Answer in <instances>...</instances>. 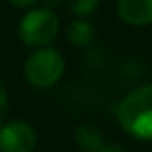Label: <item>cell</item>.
Wrapping results in <instances>:
<instances>
[{"label":"cell","mask_w":152,"mask_h":152,"mask_svg":"<svg viewBox=\"0 0 152 152\" xmlns=\"http://www.w3.org/2000/svg\"><path fill=\"white\" fill-rule=\"evenodd\" d=\"M120 125L138 140H152V84L138 88L116 104Z\"/></svg>","instance_id":"obj_1"},{"label":"cell","mask_w":152,"mask_h":152,"mask_svg":"<svg viewBox=\"0 0 152 152\" xmlns=\"http://www.w3.org/2000/svg\"><path fill=\"white\" fill-rule=\"evenodd\" d=\"M23 72L32 86L48 88L61 79L64 72V61L56 48H41L27 57Z\"/></svg>","instance_id":"obj_2"},{"label":"cell","mask_w":152,"mask_h":152,"mask_svg":"<svg viewBox=\"0 0 152 152\" xmlns=\"http://www.w3.org/2000/svg\"><path fill=\"white\" fill-rule=\"evenodd\" d=\"M20 38L29 47H43L50 43L59 31V18L47 7L32 9L20 22Z\"/></svg>","instance_id":"obj_3"},{"label":"cell","mask_w":152,"mask_h":152,"mask_svg":"<svg viewBox=\"0 0 152 152\" xmlns=\"http://www.w3.org/2000/svg\"><path fill=\"white\" fill-rule=\"evenodd\" d=\"M36 132L25 122H9L0 127V152H32Z\"/></svg>","instance_id":"obj_4"},{"label":"cell","mask_w":152,"mask_h":152,"mask_svg":"<svg viewBox=\"0 0 152 152\" xmlns=\"http://www.w3.org/2000/svg\"><path fill=\"white\" fill-rule=\"evenodd\" d=\"M118 15L131 25L152 23V0H120Z\"/></svg>","instance_id":"obj_5"},{"label":"cell","mask_w":152,"mask_h":152,"mask_svg":"<svg viewBox=\"0 0 152 152\" xmlns=\"http://www.w3.org/2000/svg\"><path fill=\"white\" fill-rule=\"evenodd\" d=\"M75 140H77L79 147L84 148L86 152H95L104 145L102 132L95 125H90V124H84L75 131Z\"/></svg>","instance_id":"obj_6"},{"label":"cell","mask_w":152,"mask_h":152,"mask_svg":"<svg viewBox=\"0 0 152 152\" xmlns=\"http://www.w3.org/2000/svg\"><path fill=\"white\" fill-rule=\"evenodd\" d=\"M68 38L73 45L77 47H86L91 43V39L95 38V31L93 27L88 23V22H83V20H77L73 22L68 29Z\"/></svg>","instance_id":"obj_7"},{"label":"cell","mask_w":152,"mask_h":152,"mask_svg":"<svg viewBox=\"0 0 152 152\" xmlns=\"http://www.w3.org/2000/svg\"><path fill=\"white\" fill-rule=\"evenodd\" d=\"M68 4L77 16H88L99 7L100 0H68Z\"/></svg>","instance_id":"obj_8"},{"label":"cell","mask_w":152,"mask_h":152,"mask_svg":"<svg viewBox=\"0 0 152 152\" xmlns=\"http://www.w3.org/2000/svg\"><path fill=\"white\" fill-rule=\"evenodd\" d=\"M7 109H9V100H7V91L0 81V127L4 125V120H6V115H7Z\"/></svg>","instance_id":"obj_9"},{"label":"cell","mask_w":152,"mask_h":152,"mask_svg":"<svg viewBox=\"0 0 152 152\" xmlns=\"http://www.w3.org/2000/svg\"><path fill=\"white\" fill-rule=\"evenodd\" d=\"M95 152H125L120 145H116V143H104L99 150H95Z\"/></svg>","instance_id":"obj_10"},{"label":"cell","mask_w":152,"mask_h":152,"mask_svg":"<svg viewBox=\"0 0 152 152\" xmlns=\"http://www.w3.org/2000/svg\"><path fill=\"white\" fill-rule=\"evenodd\" d=\"M7 2L16 6V7H27V6H32L36 0H7Z\"/></svg>","instance_id":"obj_11"}]
</instances>
